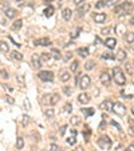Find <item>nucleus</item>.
I'll return each instance as SVG.
<instances>
[{
  "instance_id": "4be33fe9",
  "label": "nucleus",
  "mask_w": 134,
  "mask_h": 151,
  "mask_svg": "<svg viewBox=\"0 0 134 151\" xmlns=\"http://www.w3.org/2000/svg\"><path fill=\"white\" fill-rule=\"evenodd\" d=\"M8 50H9V47H8V44H7L6 42H3V40H0V52H8Z\"/></svg>"
},
{
  "instance_id": "4468645a",
  "label": "nucleus",
  "mask_w": 134,
  "mask_h": 151,
  "mask_svg": "<svg viewBox=\"0 0 134 151\" xmlns=\"http://www.w3.org/2000/svg\"><path fill=\"white\" fill-rule=\"evenodd\" d=\"M123 39H125V42L129 43V44L134 43V32H125V35H123Z\"/></svg>"
},
{
  "instance_id": "423d86ee",
  "label": "nucleus",
  "mask_w": 134,
  "mask_h": 151,
  "mask_svg": "<svg viewBox=\"0 0 134 151\" xmlns=\"http://www.w3.org/2000/svg\"><path fill=\"white\" fill-rule=\"evenodd\" d=\"M90 84H91V79H90V76L88 75H82L80 76V80H79V87L82 90H86L90 87Z\"/></svg>"
},
{
  "instance_id": "bf43d9fd",
  "label": "nucleus",
  "mask_w": 134,
  "mask_h": 151,
  "mask_svg": "<svg viewBox=\"0 0 134 151\" xmlns=\"http://www.w3.org/2000/svg\"><path fill=\"white\" fill-rule=\"evenodd\" d=\"M71 134H72V135H75V137H77V134H78V132H77V130H71Z\"/></svg>"
},
{
  "instance_id": "c756f323",
  "label": "nucleus",
  "mask_w": 134,
  "mask_h": 151,
  "mask_svg": "<svg viewBox=\"0 0 134 151\" xmlns=\"http://www.w3.org/2000/svg\"><path fill=\"white\" fill-rule=\"evenodd\" d=\"M44 115H46L47 118H54V115H55L54 109H46L44 110Z\"/></svg>"
},
{
  "instance_id": "09e8293b",
  "label": "nucleus",
  "mask_w": 134,
  "mask_h": 151,
  "mask_svg": "<svg viewBox=\"0 0 134 151\" xmlns=\"http://www.w3.org/2000/svg\"><path fill=\"white\" fill-rule=\"evenodd\" d=\"M67 143H69V145H75V139L74 138H69V139H67Z\"/></svg>"
},
{
  "instance_id": "7c9ffc66",
  "label": "nucleus",
  "mask_w": 134,
  "mask_h": 151,
  "mask_svg": "<svg viewBox=\"0 0 134 151\" xmlns=\"http://www.w3.org/2000/svg\"><path fill=\"white\" fill-rule=\"evenodd\" d=\"M82 112L86 116H91V115H94V109H83Z\"/></svg>"
},
{
  "instance_id": "412c9836",
  "label": "nucleus",
  "mask_w": 134,
  "mask_h": 151,
  "mask_svg": "<svg viewBox=\"0 0 134 151\" xmlns=\"http://www.w3.org/2000/svg\"><path fill=\"white\" fill-rule=\"evenodd\" d=\"M30 122H31V118H30L28 115L24 114L23 116H22V126H23V127H27V126L30 124Z\"/></svg>"
},
{
  "instance_id": "a211bd4d",
  "label": "nucleus",
  "mask_w": 134,
  "mask_h": 151,
  "mask_svg": "<svg viewBox=\"0 0 134 151\" xmlns=\"http://www.w3.org/2000/svg\"><path fill=\"white\" fill-rule=\"evenodd\" d=\"M71 15H72V12H71V9H70V8H64V9H63V19H64L66 22H69V20L71 19Z\"/></svg>"
},
{
  "instance_id": "4d7b16f0",
  "label": "nucleus",
  "mask_w": 134,
  "mask_h": 151,
  "mask_svg": "<svg viewBox=\"0 0 134 151\" xmlns=\"http://www.w3.org/2000/svg\"><path fill=\"white\" fill-rule=\"evenodd\" d=\"M127 151H134V145H130L127 147Z\"/></svg>"
},
{
  "instance_id": "4c0bfd02",
  "label": "nucleus",
  "mask_w": 134,
  "mask_h": 151,
  "mask_svg": "<svg viewBox=\"0 0 134 151\" xmlns=\"http://www.w3.org/2000/svg\"><path fill=\"white\" fill-rule=\"evenodd\" d=\"M63 111L67 112V114H69V112H71V111H72V106L70 104V103H67V104L64 106V110H63Z\"/></svg>"
},
{
  "instance_id": "5701e85b",
  "label": "nucleus",
  "mask_w": 134,
  "mask_h": 151,
  "mask_svg": "<svg viewBox=\"0 0 134 151\" xmlns=\"http://www.w3.org/2000/svg\"><path fill=\"white\" fill-rule=\"evenodd\" d=\"M88 9H90V4H83V6H80L79 8H78V12H79V15H83V14H86Z\"/></svg>"
},
{
  "instance_id": "f704fd0d",
  "label": "nucleus",
  "mask_w": 134,
  "mask_h": 151,
  "mask_svg": "<svg viewBox=\"0 0 134 151\" xmlns=\"http://www.w3.org/2000/svg\"><path fill=\"white\" fill-rule=\"evenodd\" d=\"M118 1H121V0H106V7H113L118 4Z\"/></svg>"
},
{
  "instance_id": "774afa93",
  "label": "nucleus",
  "mask_w": 134,
  "mask_h": 151,
  "mask_svg": "<svg viewBox=\"0 0 134 151\" xmlns=\"http://www.w3.org/2000/svg\"><path fill=\"white\" fill-rule=\"evenodd\" d=\"M43 151H44V150H43Z\"/></svg>"
},
{
  "instance_id": "9b49d317",
  "label": "nucleus",
  "mask_w": 134,
  "mask_h": 151,
  "mask_svg": "<svg viewBox=\"0 0 134 151\" xmlns=\"http://www.w3.org/2000/svg\"><path fill=\"white\" fill-rule=\"evenodd\" d=\"M78 102H79L80 104H87V103L90 102V96H88L86 92H82V94L78 95Z\"/></svg>"
},
{
  "instance_id": "5fc2aeb1",
  "label": "nucleus",
  "mask_w": 134,
  "mask_h": 151,
  "mask_svg": "<svg viewBox=\"0 0 134 151\" xmlns=\"http://www.w3.org/2000/svg\"><path fill=\"white\" fill-rule=\"evenodd\" d=\"M17 82H19V83H23V82H24V78L19 75V76H17Z\"/></svg>"
},
{
  "instance_id": "13d9d810",
  "label": "nucleus",
  "mask_w": 134,
  "mask_h": 151,
  "mask_svg": "<svg viewBox=\"0 0 134 151\" xmlns=\"http://www.w3.org/2000/svg\"><path fill=\"white\" fill-rule=\"evenodd\" d=\"M52 0H44V4H47V6H50V3H51Z\"/></svg>"
},
{
  "instance_id": "2eb2a0df",
  "label": "nucleus",
  "mask_w": 134,
  "mask_h": 151,
  "mask_svg": "<svg viewBox=\"0 0 134 151\" xmlns=\"http://www.w3.org/2000/svg\"><path fill=\"white\" fill-rule=\"evenodd\" d=\"M77 54L82 58H87L88 56V50L86 48V47H80V48L77 50Z\"/></svg>"
},
{
  "instance_id": "49530a36",
  "label": "nucleus",
  "mask_w": 134,
  "mask_h": 151,
  "mask_svg": "<svg viewBox=\"0 0 134 151\" xmlns=\"http://www.w3.org/2000/svg\"><path fill=\"white\" fill-rule=\"evenodd\" d=\"M79 31H80V29L78 28L75 32H72V34H71V37H72V39H74V37H78V35H79Z\"/></svg>"
},
{
  "instance_id": "864d4df0",
  "label": "nucleus",
  "mask_w": 134,
  "mask_h": 151,
  "mask_svg": "<svg viewBox=\"0 0 134 151\" xmlns=\"http://www.w3.org/2000/svg\"><path fill=\"white\" fill-rule=\"evenodd\" d=\"M66 130H67V126H63V127L60 128V134H64Z\"/></svg>"
},
{
  "instance_id": "58836bf2",
  "label": "nucleus",
  "mask_w": 134,
  "mask_h": 151,
  "mask_svg": "<svg viewBox=\"0 0 134 151\" xmlns=\"http://www.w3.org/2000/svg\"><path fill=\"white\" fill-rule=\"evenodd\" d=\"M70 122H71L72 124H78V123H79V118H78V116H72Z\"/></svg>"
},
{
  "instance_id": "de8ad7c7",
  "label": "nucleus",
  "mask_w": 134,
  "mask_h": 151,
  "mask_svg": "<svg viewBox=\"0 0 134 151\" xmlns=\"http://www.w3.org/2000/svg\"><path fill=\"white\" fill-rule=\"evenodd\" d=\"M83 1H85V0H72V3H74L75 6H80Z\"/></svg>"
},
{
  "instance_id": "3c124183",
  "label": "nucleus",
  "mask_w": 134,
  "mask_h": 151,
  "mask_svg": "<svg viewBox=\"0 0 134 151\" xmlns=\"http://www.w3.org/2000/svg\"><path fill=\"white\" fill-rule=\"evenodd\" d=\"M6 100H7V102H8V103H11V104L15 102V100L12 99V98H9V96H6Z\"/></svg>"
},
{
  "instance_id": "680f3d73",
  "label": "nucleus",
  "mask_w": 134,
  "mask_h": 151,
  "mask_svg": "<svg viewBox=\"0 0 134 151\" xmlns=\"http://www.w3.org/2000/svg\"><path fill=\"white\" fill-rule=\"evenodd\" d=\"M95 43H101V39H99V37H95Z\"/></svg>"
},
{
  "instance_id": "a18cd8bd",
  "label": "nucleus",
  "mask_w": 134,
  "mask_h": 151,
  "mask_svg": "<svg viewBox=\"0 0 134 151\" xmlns=\"http://www.w3.org/2000/svg\"><path fill=\"white\" fill-rule=\"evenodd\" d=\"M24 104H26V109H27V110L31 109V106H30V102H28V98H26V99H24Z\"/></svg>"
},
{
  "instance_id": "cd10ccee",
  "label": "nucleus",
  "mask_w": 134,
  "mask_h": 151,
  "mask_svg": "<svg viewBox=\"0 0 134 151\" xmlns=\"http://www.w3.org/2000/svg\"><path fill=\"white\" fill-rule=\"evenodd\" d=\"M85 68H86V71H91L94 68V60H87L85 64Z\"/></svg>"
},
{
  "instance_id": "20e7f679",
  "label": "nucleus",
  "mask_w": 134,
  "mask_h": 151,
  "mask_svg": "<svg viewBox=\"0 0 134 151\" xmlns=\"http://www.w3.org/2000/svg\"><path fill=\"white\" fill-rule=\"evenodd\" d=\"M113 112H115L118 116H123V115L126 114V107L121 102H117L113 106Z\"/></svg>"
},
{
  "instance_id": "39448f33",
  "label": "nucleus",
  "mask_w": 134,
  "mask_h": 151,
  "mask_svg": "<svg viewBox=\"0 0 134 151\" xmlns=\"http://www.w3.org/2000/svg\"><path fill=\"white\" fill-rule=\"evenodd\" d=\"M38 76H39V79L43 80V82H52V80H54V72H51V71H40L39 74H38Z\"/></svg>"
},
{
  "instance_id": "ea45409f",
  "label": "nucleus",
  "mask_w": 134,
  "mask_h": 151,
  "mask_svg": "<svg viewBox=\"0 0 134 151\" xmlns=\"http://www.w3.org/2000/svg\"><path fill=\"white\" fill-rule=\"evenodd\" d=\"M59 150V147H58L55 143H51V146H50V151H58Z\"/></svg>"
},
{
  "instance_id": "6ab92c4d",
  "label": "nucleus",
  "mask_w": 134,
  "mask_h": 151,
  "mask_svg": "<svg viewBox=\"0 0 134 151\" xmlns=\"http://www.w3.org/2000/svg\"><path fill=\"white\" fill-rule=\"evenodd\" d=\"M43 12H44V16H46V17H51L52 15H54L55 9H54V7H52V6H49Z\"/></svg>"
},
{
  "instance_id": "a878e982",
  "label": "nucleus",
  "mask_w": 134,
  "mask_h": 151,
  "mask_svg": "<svg viewBox=\"0 0 134 151\" xmlns=\"http://www.w3.org/2000/svg\"><path fill=\"white\" fill-rule=\"evenodd\" d=\"M60 80L62 82H69L70 80V74L67 71H62L60 72Z\"/></svg>"
},
{
  "instance_id": "bb28decb",
  "label": "nucleus",
  "mask_w": 134,
  "mask_h": 151,
  "mask_svg": "<svg viewBox=\"0 0 134 151\" xmlns=\"http://www.w3.org/2000/svg\"><path fill=\"white\" fill-rule=\"evenodd\" d=\"M23 147H24V139L22 137H19L16 139V148L17 150H22Z\"/></svg>"
},
{
  "instance_id": "6e6552de",
  "label": "nucleus",
  "mask_w": 134,
  "mask_h": 151,
  "mask_svg": "<svg viewBox=\"0 0 134 151\" xmlns=\"http://www.w3.org/2000/svg\"><path fill=\"white\" fill-rule=\"evenodd\" d=\"M51 44V40L49 37H40V39L34 40V46H43V47H49Z\"/></svg>"
},
{
  "instance_id": "6e6d98bb",
  "label": "nucleus",
  "mask_w": 134,
  "mask_h": 151,
  "mask_svg": "<svg viewBox=\"0 0 134 151\" xmlns=\"http://www.w3.org/2000/svg\"><path fill=\"white\" fill-rule=\"evenodd\" d=\"M111 124H113V126H115V127H117L118 130H121V126L118 124V123H115V122H111Z\"/></svg>"
},
{
  "instance_id": "f8f14e48",
  "label": "nucleus",
  "mask_w": 134,
  "mask_h": 151,
  "mask_svg": "<svg viewBox=\"0 0 134 151\" xmlns=\"http://www.w3.org/2000/svg\"><path fill=\"white\" fill-rule=\"evenodd\" d=\"M107 48H110V50H113L115 47V44H117V40L114 39V37H107V39L105 40V43H103Z\"/></svg>"
},
{
  "instance_id": "dca6fc26",
  "label": "nucleus",
  "mask_w": 134,
  "mask_h": 151,
  "mask_svg": "<svg viewBox=\"0 0 134 151\" xmlns=\"http://www.w3.org/2000/svg\"><path fill=\"white\" fill-rule=\"evenodd\" d=\"M115 59H118L120 62H123L126 59V52L123 50H118V52L115 54Z\"/></svg>"
},
{
  "instance_id": "c85d7f7f",
  "label": "nucleus",
  "mask_w": 134,
  "mask_h": 151,
  "mask_svg": "<svg viewBox=\"0 0 134 151\" xmlns=\"http://www.w3.org/2000/svg\"><path fill=\"white\" fill-rule=\"evenodd\" d=\"M78 67H79V62H78V60H72L71 66H70V70H71L72 72H75L78 70Z\"/></svg>"
},
{
  "instance_id": "2f4dec72",
  "label": "nucleus",
  "mask_w": 134,
  "mask_h": 151,
  "mask_svg": "<svg viewBox=\"0 0 134 151\" xmlns=\"http://www.w3.org/2000/svg\"><path fill=\"white\" fill-rule=\"evenodd\" d=\"M102 59H109V60H113L115 59V55H113L111 52H105V54L102 55Z\"/></svg>"
},
{
  "instance_id": "603ef678",
  "label": "nucleus",
  "mask_w": 134,
  "mask_h": 151,
  "mask_svg": "<svg viewBox=\"0 0 134 151\" xmlns=\"http://www.w3.org/2000/svg\"><path fill=\"white\" fill-rule=\"evenodd\" d=\"M3 87H4V88H6V90H7V91H8V92H12V88H11V87H9V86L4 84V86H3Z\"/></svg>"
},
{
  "instance_id": "0eeeda50",
  "label": "nucleus",
  "mask_w": 134,
  "mask_h": 151,
  "mask_svg": "<svg viewBox=\"0 0 134 151\" xmlns=\"http://www.w3.org/2000/svg\"><path fill=\"white\" fill-rule=\"evenodd\" d=\"M99 80H101V83H102L103 86L109 87V86H110V83H111L110 74H109V72H102V74H101V76H99Z\"/></svg>"
},
{
  "instance_id": "ddd939ff",
  "label": "nucleus",
  "mask_w": 134,
  "mask_h": 151,
  "mask_svg": "<svg viewBox=\"0 0 134 151\" xmlns=\"http://www.w3.org/2000/svg\"><path fill=\"white\" fill-rule=\"evenodd\" d=\"M105 20H106V14H103V12H99V14L94 15V22L95 23H103Z\"/></svg>"
},
{
  "instance_id": "e2e57ef3",
  "label": "nucleus",
  "mask_w": 134,
  "mask_h": 151,
  "mask_svg": "<svg viewBox=\"0 0 134 151\" xmlns=\"http://www.w3.org/2000/svg\"><path fill=\"white\" fill-rule=\"evenodd\" d=\"M131 114L134 115V107H131Z\"/></svg>"
},
{
  "instance_id": "69168bd1",
  "label": "nucleus",
  "mask_w": 134,
  "mask_h": 151,
  "mask_svg": "<svg viewBox=\"0 0 134 151\" xmlns=\"http://www.w3.org/2000/svg\"><path fill=\"white\" fill-rule=\"evenodd\" d=\"M133 66H134V62H133Z\"/></svg>"
},
{
  "instance_id": "e433bc0d",
  "label": "nucleus",
  "mask_w": 134,
  "mask_h": 151,
  "mask_svg": "<svg viewBox=\"0 0 134 151\" xmlns=\"http://www.w3.org/2000/svg\"><path fill=\"white\" fill-rule=\"evenodd\" d=\"M103 7H106V0H99L97 4H95V8H103Z\"/></svg>"
},
{
  "instance_id": "72a5a7b5",
  "label": "nucleus",
  "mask_w": 134,
  "mask_h": 151,
  "mask_svg": "<svg viewBox=\"0 0 134 151\" xmlns=\"http://www.w3.org/2000/svg\"><path fill=\"white\" fill-rule=\"evenodd\" d=\"M50 59H51V55L50 54H46V52H44V54L40 55V60H42V62H49Z\"/></svg>"
},
{
  "instance_id": "f257e3e1",
  "label": "nucleus",
  "mask_w": 134,
  "mask_h": 151,
  "mask_svg": "<svg viewBox=\"0 0 134 151\" xmlns=\"http://www.w3.org/2000/svg\"><path fill=\"white\" fill-rule=\"evenodd\" d=\"M113 78H114L115 83H117L118 86H123L126 83L125 74H123V71L120 67H114V68H113Z\"/></svg>"
},
{
  "instance_id": "f03ea898",
  "label": "nucleus",
  "mask_w": 134,
  "mask_h": 151,
  "mask_svg": "<svg viewBox=\"0 0 134 151\" xmlns=\"http://www.w3.org/2000/svg\"><path fill=\"white\" fill-rule=\"evenodd\" d=\"M97 143H98V146H99V148H102V150H110L111 145H113L111 139L107 135H102V137L97 140Z\"/></svg>"
},
{
  "instance_id": "f3484780",
  "label": "nucleus",
  "mask_w": 134,
  "mask_h": 151,
  "mask_svg": "<svg viewBox=\"0 0 134 151\" xmlns=\"http://www.w3.org/2000/svg\"><path fill=\"white\" fill-rule=\"evenodd\" d=\"M22 26H23V20L19 19V20H16V22H14V23H12L11 28L14 29V31H17V29L22 28Z\"/></svg>"
},
{
  "instance_id": "b1692460",
  "label": "nucleus",
  "mask_w": 134,
  "mask_h": 151,
  "mask_svg": "<svg viewBox=\"0 0 134 151\" xmlns=\"http://www.w3.org/2000/svg\"><path fill=\"white\" fill-rule=\"evenodd\" d=\"M51 56L54 58V59H56V60L62 59V56H60V52H59V50H56V48H52V50H51Z\"/></svg>"
},
{
  "instance_id": "37998d69",
  "label": "nucleus",
  "mask_w": 134,
  "mask_h": 151,
  "mask_svg": "<svg viewBox=\"0 0 134 151\" xmlns=\"http://www.w3.org/2000/svg\"><path fill=\"white\" fill-rule=\"evenodd\" d=\"M63 91H64L66 95H70V94H71V88H70V87H63Z\"/></svg>"
},
{
  "instance_id": "aec40b11",
  "label": "nucleus",
  "mask_w": 134,
  "mask_h": 151,
  "mask_svg": "<svg viewBox=\"0 0 134 151\" xmlns=\"http://www.w3.org/2000/svg\"><path fill=\"white\" fill-rule=\"evenodd\" d=\"M4 12H6V16L8 17V19H14V17L16 16V11H15L14 8H7Z\"/></svg>"
},
{
  "instance_id": "1a4fd4ad",
  "label": "nucleus",
  "mask_w": 134,
  "mask_h": 151,
  "mask_svg": "<svg viewBox=\"0 0 134 151\" xmlns=\"http://www.w3.org/2000/svg\"><path fill=\"white\" fill-rule=\"evenodd\" d=\"M31 63H32V66H34V68H40V66H42V60H40L39 55H38V54H32Z\"/></svg>"
},
{
  "instance_id": "79ce46f5",
  "label": "nucleus",
  "mask_w": 134,
  "mask_h": 151,
  "mask_svg": "<svg viewBox=\"0 0 134 151\" xmlns=\"http://www.w3.org/2000/svg\"><path fill=\"white\" fill-rule=\"evenodd\" d=\"M0 75H1V78H4V79H7V78H8V74H7L6 70H0Z\"/></svg>"
},
{
  "instance_id": "393cba45",
  "label": "nucleus",
  "mask_w": 134,
  "mask_h": 151,
  "mask_svg": "<svg viewBox=\"0 0 134 151\" xmlns=\"http://www.w3.org/2000/svg\"><path fill=\"white\" fill-rule=\"evenodd\" d=\"M11 56L14 58L15 60H23V55L20 54L19 51H11Z\"/></svg>"
},
{
  "instance_id": "052dcab7",
  "label": "nucleus",
  "mask_w": 134,
  "mask_h": 151,
  "mask_svg": "<svg viewBox=\"0 0 134 151\" xmlns=\"http://www.w3.org/2000/svg\"><path fill=\"white\" fill-rule=\"evenodd\" d=\"M130 24H131V26H134V16L130 19Z\"/></svg>"
},
{
  "instance_id": "c03bdc74",
  "label": "nucleus",
  "mask_w": 134,
  "mask_h": 151,
  "mask_svg": "<svg viewBox=\"0 0 134 151\" xmlns=\"http://www.w3.org/2000/svg\"><path fill=\"white\" fill-rule=\"evenodd\" d=\"M72 58V54L71 52H67V54H66V56H64V62H67V60H70Z\"/></svg>"
},
{
  "instance_id": "0e129e2a",
  "label": "nucleus",
  "mask_w": 134,
  "mask_h": 151,
  "mask_svg": "<svg viewBox=\"0 0 134 151\" xmlns=\"http://www.w3.org/2000/svg\"><path fill=\"white\" fill-rule=\"evenodd\" d=\"M20 1H22V0H17V3H20Z\"/></svg>"
},
{
  "instance_id": "a19ab883",
  "label": "nucleus",
  "mask_w": 134,
  "mask_h": 151,
  "mask_svg": "<svg viewBox=\"0 0 134 151\" xmlns=\"http://www.w3.org/2000/svg\"><path fill=\"white\" fill-rule=\"evenodd\" d=\"M129 126H130L131 134H134V122H133V119H129Z\"/></svg>"
},
{
  "instance_id": "9d476101",
  "label": "nucleus",
  "mask_w": 134,
  "mask_h": 151,
  "mask_svg": "<svg viewBox=\"0 0 134 151\" xmlns=\"http://www.w3.org/2000/svg\"><path fill=\"white\" fill-rule=\"evenodd\" d=\"M113 102H111L110 99H107V100H105V102H102L99 104V109H102V110H106V111H113Z\"/></svg>"
},
{
  "instance_id": "473e14b6",
  "label": "nucleus",
  "mask_w": 134,
  "mask_h": 151,
  "mask_svg": "<svg viewBox=\"0 0 134 151\" xmlns=\"http://www.w3.org/2000/svg\"><path fill=\"white\" fill-rule=\"evenodd\" d=\"M58 102H59V95H58V94H52L51 95V106L56 104Z\"/></svg>"
},
{
  "instance_id": "7ed1b4c3",
  "label": "nucleus",
  "mask_w": 134,
  "mask_h": 151,
  "mask_svg": "<svg viewBox=\"0 0 134 151\" xmlns=\"http://www.w3.org/2000/svg\"><path fill=\"white\" fill-rule=\"evenodd\" d=\"M130 8H131V4L129 3V1H123V3L118 4V6L115 7L114 12H115L117 15H123V14H127Z\"/></svg>"
},
{
  "instance_id": "8fccbe9b",
  "label": "nucleus",
  "mask_w": 134,
  "mask_h": 151,
  "mask_svg": "<svg viewBox=\"0 0 134 151\" xmlns=\"http://www.w3.org/2000/svg\"><path fill=\"white\" fill-rule=\"evenodd\" d=\"M109 32H110V28H109V27H107V28H103L102 29V34H105V35H107Z\"/></svg>"
},
{
  "instance_id": "338daca9",
  "label": "nucleus",
  "mask_w": 134,
  "mask_h": 151,
  "mask_svg": "<svg viewBox=\"0 0 134 151\" xmlns=\"http://www.w3.org/2000/svg\"><path fill=\"white\" fill-rule=\"evenodd\" d=\"M60 1H62V0H60Z\"/></svg>"
},
{
  "instance_id": "c9c22d12",
  "label": "nucleus",
  "mask_w": 134,
  "mask_h": 151,
  "mask_svg": "<svg viewBox=\"0 0 134 151\" xmlns=\"http://www.w3.org/2000/svg\"><path fill=\"white\" fill-rule=\"evenodd\" d=\"M42 102L44 103V104H51V95H44Z\"/></svg>"
}]
</instances>
